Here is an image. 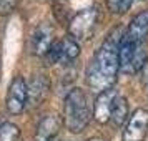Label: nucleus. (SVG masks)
<instances>
[{
    "instance_id": "obj_10",
    "label": "nucleus",
    "mask_w": 148,
    "mask_h": 141,
    "mask_svg": "<svg viewBox=\"0 0 148 141\" xmlns=\"http://www.w3.org/2000/svg\"><path fill=\"white\" fill-rule=\"evenodd\" d=\"M62 120L57 114H45L40 120L38 126H37V134L35 140L37 141H52L57 138V134L60 131Z\"/></svg>"
},
{
    "instance_id": "obj_16",
    "label": "nucleus",
    "mask_w": 148,
    "mask_h": 141,
    "mask_svg": "<svg viewBox=\"0 0 148 141\" xmlns=\"http://www.w3.org/2000/svg\"><path fill=\"white\" fill-rule=\"evenodd\" d=\"M45 60H47L48 65H53V63H58L62 61V48H60V42H55L52 47L48 48V52L45 55Z\"/></svg>"
},
{
    "instance_id": "obj_1",
    "label": "nucleus",
    "mask_w": 148,
    "mask_h": 141,
    "mask_svg": "<svg viewBox=\"0 0 148 141\" xmlns=\"http://www.w3.org/2000/svg\"><path fill=\"white\" fill-rule=\"evenodd\" d=\"M123 28H113L107 40L101 43L97 50L95 57L92 58L87 70V83L97 93L110 90L116 81V75L120 70V43L123 40Z\"/></svg>"
},
{
    "instance_id": "obj_19",
    "label": "nucleus",
    "mask_w": 148,
    "mask_h": 141,
    "mask_svg": "<svg viewBox=\"0 0 148 141\" xmlns=\"http://www.w3.org/2000/svg\"><path fill=\"white\" fill-rule=\"evenodd\" d=\"M52 141H58V140H57V138H55V140H52Z\"/></svg>"
},
{
    "instance_id": "obj_6",
    "label": "nucleus",
    "mask_w": 148,
    "mask_h": 141,
    "mask_svg": "<svg viewBox=\"0 0 148 141\" xmlns=\"http://www.w3.org/2000/svg\"><path fill=\"white\" fill-rule=\"evenodd\" d=\"M148 129V111L143 108L135 110L130 116L125 131H123V141H143Z\"/></svg>"
},
{
    "instance_id": "obj_17",
    "label": "nucleus",
    "mask_w": 148,
    "mask_h": 141,
    "mask_svg": "<svg viewBox=\"0 0 148 141\" xmlns=\"http://www.w3.org/2000/svg\"><path fill=\"white\" fill-rule=\"evenodd\" d=\"M15 0H0V14H8L15 7Z\"/></svg>"
},
{
    "instance_id": "obj_12",
    "label": "nucleus",
    "mask_w": 148,
    "mask_h": 141,
    "mask_svg": "<svg viewBox=\"0 0 148 141\" xmlns=\"http://www.w3.org/2000/svg\"><path fill=\"white\" fill-rule=\"evenodd\" d=\"M127 116H128V103H127V100H125L123 96H116L113 110H112V118H110V121L113 123L115 128H118V126H121V125L125 123Z\"/></svg>"
},
{
    "instance_id": "obj_9",
    "label": "nucleus",
    "mask_w": 148,
    "mask_h": 141,
    "mask_svg": "<svg viewBox=\"0 0 148 141\" xmlns=\"http://www.w3.org/2000/svg\"><path fill=\"white\" fill-rule=\"evenodd\" d=\"M48 91H50V81L45 75H34L32 80L28 81V103L32 106L40 105L42 101L47 98Z\"/></svg>"
},
{
    "instance_id": "obj_11",
    "label": "nucleus",
    "mask_w": 148,
    "mask_h": 141,
    "mask_svg": "<svg viewBox=\"0 0 148 141\" xmlns=\"http://www.w3.org/2000/svg\"><path fill=\"white\" fill-rule=\"evenodd\" d=\"M125 35L135 42H143L148 37V8L141 10L140 14H136L132 18Z\"/></svg>"
},
{
    "instance_id": "obj_4",
    "label": "nucleus",
    "mask_w": 148,
    "mask_h": 141,
    "mask_svg": "<svg viewBox=\"0 0 148 141\" xmlns=\"http://www.w3.org/2000/svg\"><path fill=\"white\" fill-rule=\"evenodd\" d=\"M98 22V8L87 7L80 10L72 20L68 22V33L75 40H87L93 33Z\"/></svg>"
},
{
    "instance_id": "obj_14",
    "label": "nucleus",
    "mask_w": 148,
    "mask_h": 141,
    "mask_svg": "<svg viewBox=\"0 0 148 141\" xmlns=\"http://www.w3.org/2000/svg\"><path fill=\"white\" fill-rule=\"evenodd\" d=\"M20 138V129L14 123H2L0 125V141H18Z\"/></svg>"
},
{
    "instance_id": "obj_5",
    "label": "nucleus",
    "mask_w": 148,
    "mask_h": 141,
    "mask_svg": "<svg viewBox=\"0 0 148 141\" xmlns=\"http://www.w3.org/2000/svg\"><path fill=\"white\" fill-rule=\"evenodd\" d=\"M7 108L12 114H20L28 103V83L22 76H15L7 91Z\"/></svg>"
},
{
    "instance_id": "obj_15",
    "label": "nucleus",
    "mask_w": 148,
    "mask_h": 141,
    "mask_svg": "<svg viewBox=\"0 0 148 141\" xmlns=\"http://www.w3.org/2000/svg\"><path fill=\"white\" fill-rule=\"evenodd\" d=\"M133 2L135 0H107V5L113 14H125L127 10H130Z\"/></svg>"
},
{
    "instance_id": "obj_18",
    "label": "nucleus",
    "mask_w": 148,
    "mask_h": 141,
    "mask_svg": "<svg viewBox=\"0 0 148 141\" xmlns=\"http://www.w3.org/2000/svg\"><path fill=\"white\" fill-rule=\"evenodd\" d=\"M141 72H143V85H145V88H148V61L141 68Z\"/></svg>"
},
{
    "instance_id": "obj_8",
    "label": "nucleus",
    "mask_w": 148,
    "mask_h": 141,
    "mask_svg": "<svg viewBox=\"0 0 148 141\" xmlns=\"http://www.w3.org/2000/svg\"><path fill=\"white\" fill-rule=\"evenodd\" d=\"M53 45V30L50 25L42 23L35 28L32 33V40H30V48L35 55H45L48 48Z\"/></svg>"
},
{
    "instance_id": "obj_3",
    "label": "nucleus",
    "mask_w": 148,
    "mask_h": 141,
    "mask_svg": "<svg viewBox=\"0 0 148 141\" xmlns=\"http://www.w3.org/2000/svg\"><path fill=\"white\" fill-rule=\"evenodd\" d=\"M118 57H120V72L125 75L136 73L148 61L143 42H135L128 38L127 35H123Z\"/></svg>"
},
{
    "instance_id": "obj_7",
    "label": "nucleus",
    "mask_w": 148,
    "mask_h": 141,
    "mask_svg": "<svg viewBox=\"0 0 148 141\" xmlns=\"http://www.w3.org/2000/svg\"><path fill=\"white\" fill-rule=\"evenodd\" d=\"M116 91L113 88L110 90H105L98 93L97 100H95V106H93V118L98 123H108L110 118H112V110H113V105H115V100H116Z\"/></svg>"
},
{
    "instance_id": "obj_13",
    "label": "nucleus",
    "mask_w": 148,
    "mask_h": 141,
    "mask_svg": "<svg viewBox=\"0 0 148 141\" xmlns=\"http://www.w3.org/2000/svg\"><path fill=\"white\" fill-rule=\"evenodd\" d=\"M62 48V61H72L80 55V45L75 38H65L60 42Z\"/></svg>"
},
{
    "instance_id": "obj_2",
    "label": "nucleus",
    "mask_w": 148,
    "mask_h": 141,
    "mask_svg": "<svg viewBox=\"0 0 148 141\" xmlns=\"http://www.w3.org/2000/svg\"><path fill=\"white\" fill-rule=\"evenodd\" d=\"M90 118H92V110L88 105L87 95L80 88L70 90L68 95L65 96V103H63L65 126L72 133H80L87 128V125L90 123Z\"/></svg>"
}]
</instances>
